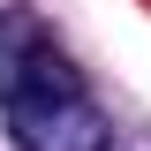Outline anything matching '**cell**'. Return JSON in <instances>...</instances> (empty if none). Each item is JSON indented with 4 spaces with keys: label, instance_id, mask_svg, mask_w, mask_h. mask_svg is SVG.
Here are the masks:
<instances>
[{
    "label": "cell",
    "instance_id": "6da1fadb",
    "mask_svg": "<svg viewBox=\"0 0 151 151\" xmlns=\"http://www.w3.org/2000/svg\"><path fill=\"white\" fill-rule=\"evenodd\" d=\"M8 136H15V151H106L113 121L91 106V91H76V98H45V106L8 113Z\"/></svg>",
    "mask_w": 151,
    "mask_h": 151
},
{
    "label": "cell",
    "instance_id": "7a4b0ae2",
    "mask_svg": "<svg viewBox=\"0 0 151 151\" xmlns=\"http://www.w3.org/2000/svg\"><path fill=\"white\" fill-rule=\"evenodd\" d=\"M53 53V30L38 8H0V106L23 91V76Z\"/></svg>",
    "mask_w": 151,
    "mask_h": 151
}]
</instances>
